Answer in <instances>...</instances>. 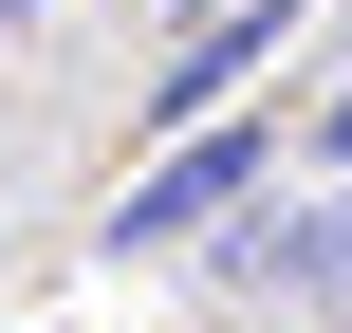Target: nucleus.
I'll use <instances>...</instances> for the list:
<instances>
[{"label": "nucleus", "mask_w": 352, "mask_h": 333, "mask_svg": "<svg viewBox=\"0 0 352 333\" xmlns=\"http://www.w3.org/2000/svg\"><path fill=\"white\" fill-rule=\"evenodd\" d=\"M297 185V148H278V111H223V130H186V148H148L130 185H111V222H93V260H204V241H241L260 204Z\"/></svg>", "instance_id": "f257e3e1"}, {"label": "nucleus", "mask_w": 352, "mask_h": 333, "mask_svg": "<svg viewBox=\"0 0 352 333\" xmlns=\"http://www.w3.org/2000/svg\"><path fill=\"white\" fill-rule=\"evenodd\" d=\"M223 278L260 297L278 333H316V315H352V185H278L241 241H223Z\"/></svg>", "instance_id": "f03ea898"}, {"label": "nucleus", "mask_w": 352, "mask_h": 333, "mask_svg": "<svg viewBox=\"0 0 352 333\" xmlns=\"http://www.w3.org/2000/svg\"><path fill=\"white\" fill-rule=\"evenodd\" d=\"M297 37V0H186V37L148 56V148H186V130H223L241 111V74Z\"/></svg>", "instance_id": "7ed1b4c3"}, {"label": "nucleus", "mask_w": 352, "mask_h": 333, "mask_svg": "<svg viewBox=\"0 0 352 333\" xmlns=\"http://www.w3.org/2000/svg\"><path fill=\"white\" fill-rule=\"evenodd\" d=\"M297 185H352V74L316 93V130H297Z\"/></svg>", "instance_id": "20e7f679"}, {"label": "nucleus", "mask_w": 352, "mask_h": 333, "mask_svg": "<svg viewBox=\"0 0 352 333\" xmlns=\"http://www.w3.org/2000/svg\"><path fill=\"white\" fill-rule=\"evenodd\" d=\"M19 19H37V0H0V37H19Z\"/></svg>", "instance_id": "39448f33"}]
</instances>
